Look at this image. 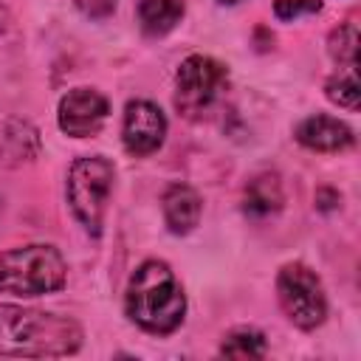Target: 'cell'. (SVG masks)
Returning a JSON list of instances; mask_svg holds the SVG:
<instances>
[{"label": "cell", "mask_w": 361, "mask_h": 361, "mask_svg": "<svg viewBox=\"0 0 361 361\" xmlns=\"http://www.w3.org/2000/svg\"><path fill=\"white\" fill-rule=\"evenodd\" d=\"M82 324L71 316L0 305V355L6 358H62L82 347Z\"/></svg>", "instance_id": "obj_1"}, {"label": "cell", "mask_w": 361, "mask_h": 361, "mask_svg": "<svg viewBox=\"0 0 361 361\" xmlns=\"http://www.w3.org/2000/svg\"><path fill=\"white\" fill-rule=\"evenodd\" d=\"M124 310L133 324L152 336H169L183 324L186 293L175 271L164 259L141 262L124 293Z\"/></svg>", "instance_id": "obj_2"}, {"label": "cell", "mask_w": 361, "mask_h": 361, "mask_svg": "<svg viewBox=\"0 0 361 361\" xmlns=\"http://www.w3.org/2000/svg\"><path fill=\"white\" fill-rule=\"evenodd\" d=\"M65 282H68V265L56 245L28 243L0 251V293L45 296L62 290Z\"/></svg>", "instance_id": "obj_3"}, {"label": "cell", "mask_w": 361, "mask_h": 361, "mask_svg": "<svg viewBox=\"0 0 361 361\" xmlns=\"http://www.w3.org/2000/svg\"><path fill=\"white\" fill-rule=\"evenodd\" d=\"M113 180H116V166L104 155H82L68 169V183H65L68 206L76 223L90 237H102L104 231V214L113 195Z\"/></svg>", "instance_id": "obj_4"}, {"label": "cell", "mask_w": 361, "mask_h": 361, "mask_svg": "<svg viewBox=\"0 0 361 361\" xmlns=\"http://www.w3.org/2000/svg\"><path fill=\"white\" fill-rule=\"evenodd\" d=\"M228 90V68L206 54H189L175 71L172 104L186 121H203Z\"/></svg>", "instance_id": "obj_5"}, {"label": "cell", "mask_w": 361, "mask_h": 361, "mask_svg": "<svg viewBox=\"0 0 361 361\" xmlns=\"http://www.w3.org/2000/svg\"><path fill=\"white\" fill-rule=\"evenodd\" d=\"M276 299L288 322L299 330H316L327 319L324 285L305 262H288L276 274Z\"/></svg>", "instance_id": "obj_6"}, {"label": "cell", "mask_w": 361, "mask_h": 361, "mask_svg": "<svg viewBox=\"0 0 361 361\" xmlns=\"http://www.w3.org/2000/svg\"><path fill=\"white\" fill-rule=\"evenodd\" d=\"M110 116V102L96 87H73L59 99L56 124L71 138H93Z\"/></svg>", "instance_id": "obj_7"}, {"label": "cell", "mask_w": 361, "mask_h": 361, "mask_svg": "<svg viewBox=\"0 0 361 361\" xmlns=\"http://www.w3.org/2000/svg\"><path fill=\"white\" fill-rule=\"evenodd\" d=\"M166 138V116L164 110L149 99H130L124 104V121H121V144L130 155L144 158L161 149Z\"/></svg>", "instance_id": "obj_8"}, {"label": "cell", "mask_w": 361, "mask_h": 361, "mask_svg": "<svg viewBox=\"0 0 361 361\" xmlns=\"http://www.w3.org/2000/svg\"><path fill=\"white\" fill-rule=\"evenodd\" d=\"M293 138L310 152H341V149L353 147V141H355L353 130L341 118L327 116V113L302 118L293 130Z\"/></svg>", "instance_id": "obj_9"}, {"label": "cell", "mask_w": 361, "mask_h": 361, "mask_svg": "<svg viewBox=\"0 0 361 361\" xmlns=\"http://www.w3.org/2000/svg\"><path fill=\"white\" fill-rule=\"evenodd\" d=\"M285 206L282 180L276 172H257L243 186V214L251 220H268Z\"/></svg>", "instance_id": "obj_10"}, {"label": "cell", "mask_w": 361, "mask_h": 361, "mask_svg": "<svg viewBox=\"0 0 361 361\" xmlns=\"http://www.w3.org/2000/svg\"><path fill=\"white\" fill-rule=\"evenodd\" d=\"M161 212H164V223L172 234L183 237L189 231L197 228L200 223V212H203V200L200 195L186 186V183H172L166 186L164 197H161Z\"/></svg>", "instance_id": "obj_11"}, {"label": "cell", "mask_w": 361, "mask_h": 361, "mask_svg": "<svg viewBox=\"0 0 361 361\" xmlns=\"http://www.w3.org/2000/svg\"><path fill=\"white\" fill-rule=\"evenodd\" d=\"M39 152V133L34 124L28 121H8L6 130H3V141H0V161L8 164V166H17V164H25V161H34Z\"/></svg>", "instance_id": "obj_12"}, {"label": "cell", "mask_w": 361, "mask_h": 361, "mask_svg": "<svg viewBox=\"0 0 361 361\" xmlns=\"http://www.w3.org/2000/svg\"><path fill=\"white\" fill-rule=\"evenodd\" d=\"M183 0H135L138 25L147 37H164L183 20Z\"/></svg>", "instance_id": "obj_13"}, {"label": "cell", "mask_w": 361, "mask_h": 361, "mask_svg": "<svg viewBox=\"0 0 361 361\" xmlns=\"http://www.w3.org/2000/svg\"><path fill=\"white\" fill-rule=\"evenodd\" d=\"M220 355L228 358H262L265 355V336L257 327H234L220 341Z\"/></svg>", "instance_id": "obj_14"}, {"label": "cell", "mask_w": 361, "mask_h": 361, "mask_svg": "<svg viewBox=\"0 0 361 361\" xmlns=\"http://www.w3.org/2000/svg\"><path fill=\"white\" fill-rule=\"evenodd\" d=\"M324 96L344 107V110H358L361 104V90H358V76H355V68H338V73H333L327 82H324Z\"/></svg>", "instance_id": "obj_15"}, {"label": "cell", "mask_w": 361, "mask_h": 361, "mask_svg": "<svg viewBox=\"0 0 361 361\" xmlns=\"http://www.w3.org/2000/svg\"><path fill=\"white\" fill-rule=\"evenodd\" d=\"M327 54L338 68H355L358 65V28L355 23H344L330 31L327 37Z\"/></svg>", "instance_id": "obj_16"}, {"label": "cell", "mask_w": 361, "mask_h": 361, "mask_svg": "<svg viewBox=\"0 0 361 361\" xmlns=\"http://www.w3.org/2000/svg\"><path fill=\"white\" fill-rule=\"evenodd\" d=\"M322 0H274V17L282 23L307 17V14H319L322 11Z\"/></svg>", "instance_id": "obj_17"}, {"label": "cell", "mask_w": 361, "mask_h": 361, "mask_svg": "<svg viewBox=\"0 0 361 361\" xmlns=\"http://www.w3.org/2000/svg\"><path fill=\"white\" fill-rule=\"evenodd\" d=\"M73 6L90 20H107L118 8V0H73Z\"/></svg>", "instance_id": "obj_18"}, {"label": "cell", "mask_w": 361, "mask_h": 361, "mask_svg": "<svg viewBox=\"0 0 361 361\" xmlns=\"http://www.w3.org/2000/svg\"><path fill=\"white\" fill-rule=\"evenodd\" d=\"M220 6H234V3H240V0H217Z\"/></svg>", "instance_id": "obj_19"}]
</instances>
